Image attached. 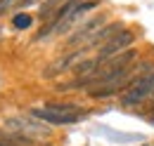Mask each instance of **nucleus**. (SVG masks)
<instances>
[{
    "label": "nucleus",
    "mask_w": 154,
    "mask_h": 146,
    "mask_svg": "<svg viewBox=\"0 0 154 146\" xmlns=\"http://www.w3.org/2000/svg\"><path fill=\"white\" fill-rule=\"evenodd\" d=\"M152 94H154V64H145L142 71L128 83L126 92L121 94V106H135Z\"/></svg>",
    "instance_id": "1"
},
{
    "label": "nucleus",
    "mask_w": 154,
    "mask_h": 146,
    "mask_svg": "<svg viewBox=\"0 0 154 146\" xmlns=\"http://www.w3.org/2000/svg\"><path fill=\"white\" fill-rule=\"evenodd\" d=\"M135 38H137V33H135V31H128V28H126V31H121L116 38H112L107 45H102V47H100V52H97L100 64H104V61H109L112 57L121 54V52H126L128 47H133Z\"/></svg>",
    "instance_id": "2"
},
{
    "label": "nucleus",
    "mask_w": 154,
    "mask_h": 146,
    "mask_svg": "<svg viewBox=\"0 0 154 146\" xmlns=\"http://www.w3.org/2000/svg\"><path fill=\"white\" fill-rule=\"evenodd\" d=\"M107 19H109V17H107V12L95 14L93 19H88L83 26H78V31L74 33V36H69V40H66V42H69V45H78V42H83V40L88 42V40L95 36L102 26H107Z\"/></svg>",
    "instance_id": "3"
},
{
    "label": "nucleus",
    "mask_w": 154,
    "mask_h": 146,
    "mask_svg": "<svg viewBox=\"0 0 154 146\" xmlns=\"http://www.w3.org/2000/svg\"><path fill=\"white\" fill-rule=\"evenodd\" d=\"M121 31H126V28H123V21H109V24L102 26V28H100L95 36L83 45V47H85V50H90V47H102V45H107L112 38H116Z\"/></svg>",
    "instance_id": "4"
},
{
    "label": "nucleus",
    "mask_w": 154,
    "mask_h": 146,
    "mask_svg": "<svg viewBox=\"0 0 154 146\" xmlns=\"http://www.w3.org/2000/svg\"><path fill=\"white\" fill-rule=\"evenodd\" d=\"M88 50L85 47H81V50H76V52H71V54H66V57H62L59 61H55L52 66H48L45 71H43V78H55V75H59L62 71H66V69H74L78 64V59L85 54Z\"/></svg>",
    "instance_id": "5"
},
{
    "label": "nucleus",
    "mask_w": 154,
    "mask_h": 146,
    "mask_svg": "<svg viewBox=\"0 0 154 146\" xmlns=\"http://www.w3.org/2000/svg\"><path fill=\"white\" fill-rule=\"evenodd\" d=\"M31 115L38 118L40 123H48V125H74L83 118V115H59V113H52L48 109H31Z\"/></svg>",
    "instance_id": "6"
},
{
    "label": "nucleus",
    "mask_w": 154,
    "mask_h": 146,
    "mask_svg": "<svg viewBox=\"0 0 154 146\" xmlns=\"http://www.w3.org/2000/svg\"><path fill=\"white\" fill-rule=\"evenodd\" d=\"M43 109L52 111V113H59V115H83L78 111L76 104H62V101H52V104H45Z\"/></svg>",
    "instance_id": "7"
},
{
    "label": "nucleus",
    "mask_w": 154,
    "mask_h": 146,
    "mask_svg": "<svg viewBox=\"0 0 154 146\" xmlns=\"http://www.w3.org/2000/svg\"><path fill=\"white\" fill-rule=\"evenodd\" d=\"M62 5V0H43L38 10V19L40 21H50V17L57 12V7Z\"/></svg>",
    "instance_id": "8"
},
{
    "label": "nucleus",
    "mask_w": 154,
    "mask_h": 146,
    "mask_svg": "<svg viewBox=\"0 0 154 146\" xmlns=\"http://www.w3.org/2000/svg\"><path fill=\"white\" fill-rule=\"evenodd\" d=\"M17 2L19 0H0V17H5L12 7H17Z\"/></svg>",
    "instance_id": "9"
},
{
    "label": "nucleus",
    "mask_w": 154,
    "mask_h": 146,
    "mask_svg": "<svg viewBox=\"0 0 154 146\" xmlns=\"http://www.w3.org/2000/svg\"><path fill=\"white\" fill-rule=\"evenodd\" d=\"M29 24H31V17H17L14 19V26H17V28H26Z\"/></svg>",
    "instance_id": "10"
},
{
    "label": "nucleus",
    "mask_w": 154,
    "mask_h": 146,
    "mask_svg": "<svg viewBox=\"0 0 154 146\" xmlns=\"http://www.w3.org/2000/svg\"><path fill=\"white\" fill-rule=\"evenodd\" d=\"M38 0H19L17 2V10H26V7H31V5H36Z\"/></svg>",
    "instance_id": "11"
},
{
    "label": "nucleus",
    "mask_w": 154,
    "mask_h": 146,
    "mask_svg": "<svg viewBox=\"0 0 154 146\" xmlns=\"http://www.w3.org/2000/svg\"><path fill=\"white\" fill-rule=\"evenodd\" d=\"M0 146H19V144H12V142H7V139H0Z\"/></svg>",
    "instance_id": "12"
}]
</instances>
